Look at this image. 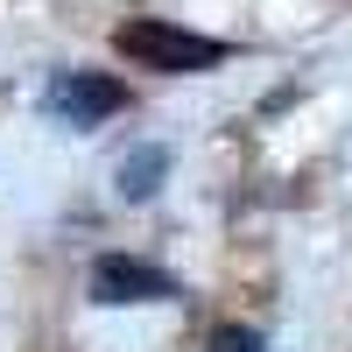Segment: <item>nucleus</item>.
<instances>
[{
	"instance_id": "obj_1",
	"label": "nucleus",
	"mask_w": 352,
	"mask_h": 352,
	"mask_svg": "<svg viewBox=\"0 0 352 352\" xmlns=\"http://www.w3.org/2000/svg\"><path fill=\"white\" fill-rule=\"evenodd\" d=\"M113 50H120L127 64H141V71H162V78L212 71V64H226V56H232V43L197 36V28H176V21H155V14L120 21V28H113Z\"/></svg>"
},
{
	"instance_id": "obj_2",
	"label": "nucleus",
	"mask_w": 352,
	"mask_h": 352,
	"mask_svg": "<svg viewBox=\"0 0 352 352\" xmlns=\"http://www.w3.org/2000/svg\"><path fill=\"white\" fill-rule=\"evenodd\" d=\"M169 296H176V275H162L155 261H134V254L92 261V303H169Z\"/></svg>"
},
{
	"instance_id": "obj_3",
	"label": "nucleus",
	"mask_w": 352,
	"mask_h": 352,
	"mask_svg": "<svg viewBox=\"0 0 352 352\" xmlns=\"http://www.w3.org/2000/svg\"><path fill=\"white\" fill-rule=\"evenodd\" d=\"M127 106V85L120 78H99V71H64L50 85V113L71 127H92V120H113Z\"/></svg>"
},
{
	"instance_id": "obj_4",
	"label": "nucleus",
	"mask_w": 352,
	"mask_h": 352,
	"mask_svg": "<svg viewBox=\"0 0 352 352\" xmlns=\"http://www.w3.org/2000/svg\"><path fill=\"white\" fill-rule=\"evenodd\" d=\"M162 176H169V148H162V141H148V148H134V155L120 162V197H127V204L155 197Z\"/></svg>"
},
{
	"instance_id": "obj_5",
	"label": "nucleus",
	"mask_w": 352,
	"mask_h": 352,
	"mask_svg": "<svg viewBox=\"0 0 352 352\" xmlns=\"http://www.w3.org/2000/svg\"><path fill=\"white\" fill-rule=\"evenodd\" d=\"M212 352H268V345H261L247 324H219V331H212Z\"/></svg>"
}]
</instances>
